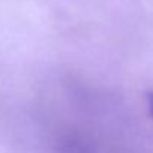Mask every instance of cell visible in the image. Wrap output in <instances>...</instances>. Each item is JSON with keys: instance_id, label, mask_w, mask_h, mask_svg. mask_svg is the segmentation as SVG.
Masks as SVG:
<instances>
[{"instance_id": "obj_1", "label": "cell", "mask_w": 153, "mask_h": 153, "mask_svg": "<svg viewBox=\"0 0 153 153\" xmlns=\"http://www.w3.org/2000/svg\"><path fill=\"white\" fill-rule=\"evenodd\" d=\"M146 99H147V108H149V113H150V116H152V119H153V90L147 92Z\"/></svg>"}]
</instances>
